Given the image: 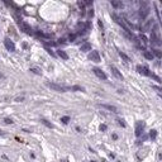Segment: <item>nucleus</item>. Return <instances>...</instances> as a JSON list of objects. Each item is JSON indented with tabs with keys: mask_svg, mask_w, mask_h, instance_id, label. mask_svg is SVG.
<instances>
[{
	"mask_svg": "<svg viewBox=\"0 0 162 162\" xmlns=\"http://www.w3.org/2000/svg\"><path fill=\"white\" fill-rule=\"evenodd\" d=\"M111 17H113V19L115 20V23H118L120 27H122V28H123L124 30H125V32H127L128 33V35H129V38H132L133 37V35H132V33H130V29L128 28V24L127 23H125V22L123 20V19H122V18H119L118 15H116V14H111Z\"/></svg>",
	"mask_w": 162,
	"mask_h": 162,
	"instance_id": "1",
	"label": "nucleus"
},
{
	"mask_svg": "<svg viewBox=\"0 0 162 162\" xmlns=\"http://www.w3.org/2000/svg\"><path fill=\"white\" fill-rule=\"evenodd\" d=\"M46 86H48L49 89L55 90V91H58V93H65L67 90H71V87H67V86H62V85H58V84H55V82H46Z\"/></svg>",
	"mask_w": 162,
	"mask_h": 162,
	"instance_id": "2",
	"label": "nucleus"
},
{
	"mask_svg": "<svg viewBox=\"0 0 162 162\" xmlns=\"http://www.w3.org/2000/svg\"><path fill=\"white\" fill-rule=\"evenodd\" d=\"M137 71L139 74H142V75H145V76H152L153 74L151 72L150 70L147 69V67H145V66H137Z\"/></svg>",
	"mask_w": 162,
	"mask_h": 162,
	"instance_id": "3",
	"label": "nucleus"
},
{
	"mask_svg": "<svg viewBox=\"0 0 162 162\" xmlns=\"http://www.w3.org/2000/svg\"><path fill=\"white\" fill-rule=\"evenodd\" d=\"M4 44H5V47H6L8 51H10V52L15 51V46H14V43H13V40H10L9 38H5V39H4Z\"/></svg>",
	"mask_w": 162,
	"mask_h": 162,
	"instance_id": "4",
	"label": "nucleus"
},
{
	"mask_svg": "<svg viewBox=\"0 0 162 162\" xmlns=\"http://www.w3.org/2000/svg\"><path fill=\"white\" fill-rule=\"evenodd\" d=\"M89 60L94 62H100V56H99L98 51H91L89 53Z\"/></svg>",
	"mask_w": 162,
	"mask_h": 162,
	"instance_id": "5",
	"label": "nucleus"
},
{
	"mask_svg": "<svg viewBox=\"0 0 162 162\" xmlns=\"http://www.w3.org/2000/svg\"><path fill=\"white\" fill-rule=\"evenodd\" d=\"M143 128H145V123H143V122H138L137 128H136V136L137 137H139L143 133Z\"/></svg>",
	"mask_w": 162,
	"mask_h": 162,
	"instance_id": "6",
	"label": "nucleus"
},
{
	"mask_svg": "<svg viewBox=\"0 0 162 162\" xmlns=\"http://www.w3.org/2000/svg\"><path fill=\"white\" fill-rule=\"evenodd\" d=\"M93 71H94V74H95L99 79H101V80H106V75H105L104 71H101L100 69H94Z\"/></svg>",
	"mask_w": 162,
	"mask_h": 162,
	"instance_id": "7",
	"label": "nucleus"
},
{
	"mask_svg": "<svg viewBox=\"0 0 162 162\" xmlns=\"http://www.w3.org/2000/svg\"><path fill=\"white\" fill-rule=\"evenodd\" d=\"M19 25H20V28H22V30H23V32L28 33V34H32V28H30V27L27 24V23H23V22H20Z\"/></svg>",
	"mask_w": 162,
	"mask_h": 162,
	"instance_id": "8",
	"label": "nucleus"
},
{
	"mask_svg": "<svg viewBox=\"0 0 162 162\" xmlns=\"http://www.w3.org/2000/svg\"><path fill=\"white\" fill-rule=\"evenodd\" d=\"M110 70H111V72H113V75L115 76L116 79H119V80H123V75H122V74L119 72V70L116 69V67H114V66H110Z\"/></svg>",
	"mask_w": 162,
	"mask_h": 162,
	"instance_id": "9",
	"label": "nucleus"
},
{
	"mask_svg": "<svg viewBox=\"0 0 162 162\" xmlns=\"http://www.w3.org/2000/svg\"><path fill=\"white\" fill-rule=\"evenodd\" d=\"M99 106H100V108H104V109H106V110H110V111H113V113H118V109H116L115 106H113V105H108V104H100Z\"/></svg>",
	"mask_w": 162,
	"mask_h": 162,
	"instance_id": "10",
	"label": "nucleus"
},
{
	"mask_svg": "<svg viewBox=\"0 0 162 162\" xmlns=\"http://www.w3.org/2000/svg\"><path fill=\"white\" fill-rule=\"evenodd\" d=\"M147 14H148V9H146V8H142L141 10H139V17H141V19H146Z\"/></svg>",
	"mask_w": 162,
	"mask_h": 162,
	"instance_id": "11",
	"label": "nucleus"
},
{
	"mask_svg": "<svg viewBox=\"0 0 162 162\" xmlns=\"http://www.w3.org/2000/svg\"><path fill=\"white\" fill-rule=\"evenodd\" d=\"M110 3L114 8H123V4H122L120 0H110Z\"/></svg>",
	"mask_w": 162,
	"mask_h": 162,
	"instance_id": "12",
	"label": "nucleus"
},
{
	"mask_svg": "<svg viewBox=\"0 0 162 162\" xmlns=\"http://www.w3.org/2000/svg\"><path fill=\"white\" fill-rule=\"evenodd\" d=\"M91 49V44L90 43H84L82 46H81V51L82 52H87V51H90Z\"/></svg>",
	"mask_w": 162,
	"mask_h": 162,
	"instance_id": "13",
	"label": "nucleus"
},
{
	"mask_svg": "<svg viewBox=\"0 0 162 162\" xmlns=\"http://www.w3.org/2000/svg\"><path fill=\"white\" fill-rule=\"evenodd\" d=\"M57 55L60 56L61 58H64V60H67V58H69V56H67V53H66L65 51H62V49H58V51H57Z\"/></svg>",
	"mask_w": 162,
	"mask_h": 162,
	"instance_id": "14",
	"label": "nucleus"
},
{
	"mask_svg": "<svg viewBox=\"0 0 162 162\" xmlns=\"http://www.w3.org/2000/svg\"><path fill=\"white\" fill-rule=\"evenodd\" d=\"M119 56H120L122 58H123V60H124L125 62H129V61H130V60H129V57H128L127 55H125V53H123V52H120V51H119Z\"/></svg>",
	"mask_w": 162,
	"mask_h": 162,
	"instance_id": "15",
	"label": "nucleus"
},
{
	"mask_svg": "<svg viewBox=\"0 0 162 162\" xmlns=\"http://www.w3.org/2000/svg\"><path fill=\"white\" fill-rule=\"evenodd\" d=\"M40 122H42V123H43L44 125H46V127H48V128H53V124H52V123H49L48 120H46V119H42Z\"/></svg>",
	"mask_w": 162,
	"mask_h": 162,
	"instance_id": "16",
	"label": "nucleus"
},
{
	"mask_svg": "<svg viewBox=\"0 0 162 162\" xmlns=\"http://www.w3.org/2000/svg\"><path fill=\"white\" fill-rule=\"evenodd\" d=\"M145 57L147 60H153V55L151 52H147V51H145Z\"/></svg>",
	"mask_w": 162,
	"mask_h": 162,
	"instance_id": "17",
	"label": "nucleus"
},
{
	"mask_svg": "<svg viewBox=\"0 0 162 162\" xmlns=\"http://www.w3.org/2000/svg\"><path fill=\"white\" fill-rule=\"evenodd\" d=\"M30 71H32L33 74H37V75H42V71H40L39 69H35V67H32V69H30Z\"/></svg>",
	"mask_w": 162,
	"mask_h": 162,
	"instance_id": "18",
	"label": "nucleus"
},
{
	"mask_svg": "<svg viewBox=\"0 0 162 162\" xmlns=\"http://www.w3.org/2000/svg\"><path fill=\"white\" fill-rule=\"evenodd\" d=\"M61 122L64 124H69V122H70V116H62L61 118Z\"/></svg>",
	"mask_w": 162,
	"mask_h": 162,
	"instance_id": "19",
	"label": "nucleus"
},
{
	"mask_svg": "<svg viewBox=\"0 0 162 162\" xmlns=\"http://www.w3.org/2000/svg\"><path fill=\"white\" fill-rule=\"evenodd\" d=\"M71 90H75V91H85L84 87H81V86H72Z\"/></svg>",
	"mask_w": 162,
	"mask_h": 162,
	"instance_id": "20",
	"label": "nucleus"
},
{
	"mask_svg": "<svg viewBox=\"0 0 162 162\" xmlns=\"http://www.w3.org/2000/svg\"><path fill=\"white\" fill-rule=\"evenodd\" d=\"M150 136H151V138H152V139H155V138H156V136H157V132H156L155 129H152L151 132H150Z\"/></svg>",
	"mask_w": 162,
	"mask_h": 162,
	"instance_id": "21",
	"label": "nucleus"
},
{
	"mask_svg": "<svg viewBox=\"0 0 162 162\" xmlns=\"http://www.w3.org/2000/svg\"><path fill=\"white\" fill-rule=\"evenodd\" d=\"M153 53H155L157 57H162V52L158 51V49H153Z\"/></svg>",
	"mask_w": 162,
	"mask_h": 162,
	"instance_id": "22",
	"label": "nucleus"
},
{
	"mask_svg": "<svg viewBox=\"0 0 162 162\" xmlns=\"http://www.w3.org/2000/svg\"><path fill=\"white\" fill-rule=\"evenodd\" d=\"M139 38H141L145 43H148V39H147V37H146L145 34H141V35H139Z\"/></svg>",
	"mask_w": 162,
	"mask_h": 162,
	"instance_id": "23",
	"label": "nucleus"
},
{
	"mask_svg": "<svg viewBox=\"0 0 162 162\" xmlns=\"http://www.w3.org/2000/svg\"><path fill=\"white\" fill-rule=\"evenodd\" d=\"M4 123H5V124H13V120L9 119V118H5V119H4Z\"/></svg>",
	"mask_w": 162,
	"mask_h": 162,
	"instance_id": "24",
	"label": "nucleus"
},
{
	"mask_svg": "<svg viewBox=\"0 0 162 162\" xmlns=\"http://www.w3.org/2000/svg\"><path fill=\"white\" fill-rule=\"evenodd\" d=\"M100 130H101V132L106 130V125H105V124H101V125H100Z\"/></svg>",
	"mask_w": 162,
	"mask_h": 162,
	"instance_id": "25",
	"label": "nucleus"
},
{
	"mask_svg": "<svg viewBox=\"0 0 162 162\" xmlns=\"http://www.w3.org/2000/svg\"><path fill=\"white\" fill-rule=\"evenodd\" d=\"M23 100H24L23 96H18V98H15V101H23Z\"/></svg>",
	"mask_w": 162,
	"mask_h": 162,
	"instance_id": "26",
	"label": "nucleus"
},
{
	"mask_svg": "<svg viewBox=\"0 0 162 162\" xmlns=\"http://www.w3.org/2000/svg\"><path fill=\"white\" fill-rule=\"evenodd\" d=\"M118 123L122 125V127H125V123H124V122L123 120H122V119H118Z\"/></svg>",
	"mask_w": 162,
	"mask_h": 162,
	"instance_id": "27",
	"label": "nucleus"
},
{
	"mask_svg": "<svg viewBox=\"0 0 162 162\" xmlns=\"http://www.w3.org/2000/svg\"><path fill=\"white\" fill-rule=\"evenodd\" d=\"M75 38H76V34H71L70 35V40H75Z\"/></svg>",
	"mask_w": 162,
	"mask_h": 162,
	"instance_id": "28",
	"label": "nucleus"
},
{
	"mask_svg": "<svg viewBox=\"0 0 162 162\" xmlns=\"http://www.w3.org/2000/svg\"><path fill=\"white\" fill-rule=\"evenodd\" d=\"M47 49V51H48V53H49V55H51V56H53V57H55V53H53L52 51H51V49H49V48H46Z\"/></svg>",
	"mask_w": 162,
	"mask_h": 162,
	"instance_id": "29",
	"label": "nucleus"
},
{
	"mask_svg": "<svg viewBox=\"0 0 162 162\" xmlns=\"http://www.w3.org/2000/svg\"><path fill=\"white\" fill-rule=\"evenodd\" d=\"M153 89H155V90H157V91H160V93H162V89H161V87H158V86H153Z\"/></svg>",
	"mask_w": 162,
	"mask_h": 162,
	"instance_id": "30",
	"label": "nucleus"
},
{
	"mask_svg": "<svg viewBox=\"0 0 162 162\" xmlns=\"http://www.w3.org/2000/svg\"><path fill=\"white\" fill-rule=\"evenodd\" d=\"M113 139H118V136H116V134H115V133L113 134Z\"/></svg>",
	"mask_w": 162,
	"mask_h": 162,
	"instance_id": "31",
	"label": "nucleus"
},
{
	"mask_svg": "<svg viewBox=\"0 0 162 162\" xmlns=\"http://www.w3.org/2000/svg\"><path fill=\"white\" fill-rule=\"evenodd\" d=\"M4 1H5L6 4H12V0H4Z\"/></svg>",
	"mask_w": 162,
	"mask_h": 162,
	"instance_id": "32",
	"label": "nucleus"
},
{
	"mask_svg": "<svg viewBox=\"0 0 162 162\" xmlns=\"http://www.w3.org/2000/svg\"><path fill=\"white\" fill-rule=\"evenodd\" d=\"M4 134H5V133H4L3 130H0V136H4Z\"/></svg>",
	"mask_w": 162,
	"mask_h": 162,
	"instance_id": "33",
	"label": "nucleus"
},
{
	"mask_svg": "<svg viewBox=\"0 0 162 162\" xmlns=\"http://www.w3.org/2000/svg\"><path fill=\"white\" fill-rule=\"evenodd\" d=\"M3 77H4V75H3L1 72H0V79H3Z\"/></svg>",
	"mask_w": 162,
	"mask_h": 162,
	"instance_id": "34",
	"label": "nucleus"
},
{
	"mask_svg": "<svg viewBox=\"0 0 162 162\" xmlns=\"http://www.w3.org/2000/svg\"><path fill=\"white\" fill-rule=\"evenodd\" d=\"M158 157H160V160H162V153H160V155H158Z\"/></svg>",
	"mask_w": 162,
	"mask_h": 162,
	"instance_id": "35",
	"label": "nucleus"
}]
</instances>
